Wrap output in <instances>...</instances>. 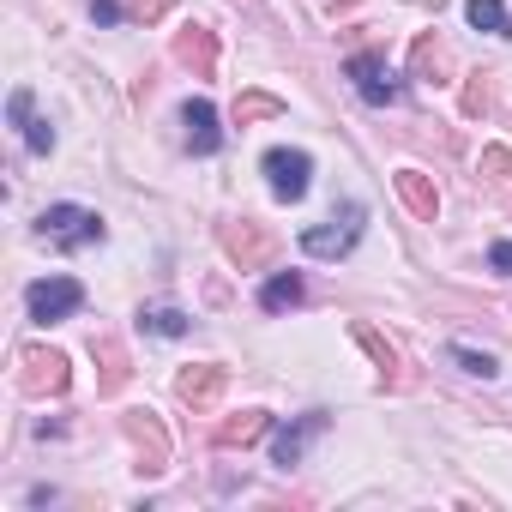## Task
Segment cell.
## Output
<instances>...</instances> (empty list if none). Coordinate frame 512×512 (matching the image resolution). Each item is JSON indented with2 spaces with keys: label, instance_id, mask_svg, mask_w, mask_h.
<instances>
[{
  "label": "cell",
  "instance_id": "1",
  "mask_svg": "<svg viewBox=\"0 0 512 512\" xmlns=\"http://www.w3.org/2000/svg\"><path fill=\"white\" fill-rule=\"evenodd\" d=\"M37 235H43L49 247H61V253H79V247H97V241L109 235V223H103L91 205L61 199V205H49V211L37 217Z\"/></svg>",
  "mask_w": 512,
  "mask_h": 512
},
{
  "label": "cell",
  "instance_id": "2",
  "mask_svg": "<svg viewBox=\"0 0 512 512\" xmlns=\"http://www.w3.org/2000/svg\"><path fill=\"white\" fill-rule=\"evenodd\" d=\"M362 229H368V211H362L356 199H344L326 223L302 229V253H314V260H344V253L362 241Z\"/></svg>",
  "mask_w": 512,
  "mask_h": 512
},
{
  "label": "cell",
  "instance_id": "3",
  "mask_svg": "<svg viewBox=\"0 0 512 512\" xmlns=\"http://www.w3.org/2000/svg\"><path fill=\"white\" fill-rule=\"evenodd\" d=\"M344 79L356 85V97H362L368 109H386V103H398V97H404V73H398L386 55H374V49L350 55V61H344Z\"/></svg>",
  "mask_w": 512,
  "mask_h": 512
},
{
  "label": "cell",
  "instance_id": "4",
  "mask_svg": "<svg viewBox=\"0 0 512 512\" xmlns=\"http://www.w3.org/2000/svg\"><path fill=\"white\" fill-rule=\"evenodd\" d=\"M260 169H266L272 199H284V205H296V199L308 193V181H314V157H308V151H296V145H272Z\"/></svg>",
  "mask_w": 512,
  "mask_h": 512
},
{
  "label": "cell",
  "instance_id": "5",
  "mask_svg": "<svg viewBox=\"0 0 512 512\" xmlns=\"http://www.w3.org/2000/svg\"><path fill=\"white\" fill-rule=\"evenodd\" d=\"M25 308H31V320H37V326L73 320V314L85 308V284H79V278H37V284L25 290Z\"/></svg>",
  "mask_w": 512,
  "mask_h": 512
},
{
  "label": "cell",
  "instance_id": "6",
  "mask_svg": "<svg viewBox=\"0 0 512 512\" xmlns=\"http://www.w3.org/2000/svg\"><path fill=\"white\" fill-rule=\"evenodd\" d=\"M19 386L31 392V398H43V392H67V356L61 350H43V344H31V350H19Z\"/></svg>",
  "mask_w": 512,
  "mask_h": 512
},
{
  "label": "cell",
  "instance_id": "7",
  "mask_svg": "<svg viewBox=\"0 0 512 512\" xmlns=\"http://www.w3.org/2000/svg\"><path fill=\"white\" fill-rule=\"evenodd\" d=\"M320 434H326V410H308V416L284 422V428H278V440H272V464H278V470H296Z\"/></svg>",
  "mask_w": 512,
  "mask_h": 512
},
{
  "label": "cell",
  "instance_id": "8",
  "mask_svg": "<svg viewBox=\"0 0 512 512\" xmlns=\"http://www.w3.org/2000/svg\"><path fill=\"white\" fill-rule=\"evenodd\" d=\"M181 133H187V151H199V157L223 151V121H217V109L205 97H187L181 103Z\"/></svg>",
  "mask_w": 512,
  "mask_h": 512
},
{
  "label": "cell",
  "instance_id": "9",
  "mask_svg": "<svg viewBox=\"0 0 512 512\" xmlns=\"http://www.w3.org/2000/svg\"><path fill=\"white\" fill-rule=\"evenodd\" d=\"M217 241H223V253L229 260H241V266H260V260H272V235L266 229H253V223H223L217 229Z\"/></svg>",
  "mask_w": 512,
  "mask_h": 512
},
{
  "label": "cell",
  "instance_id": "10",
  "mask_svg": "<svg viewBox=\"0 0 512 512\" xmlns=\"http://www.w3.org/2000/svg\"><path fill=\"white\" fill-rule=\"evenodd\" d=\"M175 61H181V67H193L199 79H211V73H217V37H211L205 25L175 31Z\"/></svg>",
  "mask_w": 512,
  "mask_h": 512
},
{
  "label": "cell",
  "instance_id": "11",
  "mask_svg": "<svg viewBox=\"0 0 512 512\" xmlns=\"http://www.w3.org/2000/svg\"><path fill=\"white\" fill-rule=\"evenodd\" d=\"M392 181H398V199L410 205V217H422V223L440 217V193H434V181H428L422 169H398Z\"/></svg>",
  "mask_w": 512,
  "mask_h": 512
},
{
  "label": "cell",
  "instance_id": "12",
  "mask_svg": "<svg viewBox=\"0 0 512 512\" xmlns=\"http://www.w3.org/2000/svg\"><path fill=\"white\" fill-rule=\"evenodd\" d=\"M266 428H272V410H241V416L217 422V434H211V440H217L223 452H235V446H253V440H260Z\"/></svg>",
  "mask_w": 512,
  "mask_h": 512
},
{
  "label": "cell",
  "instance_id": "13",
  "mask_svg": "<svg viewBox=\"0 0 512 512\" xmlns=\"http://www.w3.org/2000/svg\"><path fill=\"white\" fill-rule=\"evenodd\" d=\"M302 296H308L302 272H272L266 290H260V308H266V314H290V308H302Z\"/></svg>",
  "mask_w": 512,
  "mask_h": 512
},
{
  "label": "cell",
  "instance_id": "14",
  "mask_svg": "<svg viewBox=\"0 0 512 512\" xmlns=\"http://www.w3.org/2000/svg\"><path fill=\"white\" fill-rule=\"evenodd\" d=\"M175 392H181V404H193V410H205L217 392H223V368H211V362H199V368H187L181 380H175Z\"/></svg>",
  "mask_w": 512,
  "mask_h": 512
},
{
  "label": "cell",
  "instance_id": "15",
  "mask_svg": "<svg viewBox=\"0 0 512 512\" xmlns=\"http://www.w3.org/2000/svg\"><path fill=\"white\" fill-rule=\"evenodd\" d=\"M464 19L488 37H512V13L500 7V0H464Z\"/></svg>",
  "mask_w": 512,
  "mask_h": 512
},
{
  "label": "cell",
  "instance_id": "16",
  "mask_svg": "<svg viewBox=\"0 0 512 512\" xmlns=\"http://www.w3.org/2000/svg\"><path fill=\"white\" fill-rule=\"evenodd\" d=\"M356 344H362V350L374 356V368H380V380L392 386V380H398V350H392V344H386V338H380L374 326H356Z\"/></svg>",
  "mask_w": 512,
  "mask_h": 512
},
{
  "label": "cell",
  "instance_id": "17",
  "mask_svg": "<svg viewBox=\"0 0 512 512\" xmlns=\"http://www.w3.org/2000/svg\"><path fill=\"white\" fill-rule=\"evenodd\" d=\"M139 326H145L151 338H181V332H187V314H181V308H169V302H157V308H145V314H139Z\"/></svg>",
  "mask_w": 512,
  "mask_h": 512
},
{
  "label": "cell",
  "instance_id": "18",
  "mask_svg": "<svg viewBox=\"0 0 512 512\" xmlns=\"http://www.w3.org/2000/svg\"><path fill=\"white\" fill-rule=\"evenodd\" d=\"M446 356H452V362H458V368H464L470 380H494V374H500V362H494L488 350H470V344H452Z\"/></svg>",
  "mask_w": 512,
  "mask_h": 512
},
{
  "label": "cell",
  "instance_id": "19",
  "mask_svg": "<svg viewBox=\"0 0 512 512\" xmlns=\"http://www.w3.org/2000/svg\"><path fill=\"white\" fill-rule=\"evenodd\" d=\"M272 115H284V103L266 97V91H247V97L235 103V121H241V127H247V121H272Z\"/></svg>",
  "mask_w": 512,
  "mask_h": 512
},
{
  "label": "cell",
  "instance_id": "20",
  "mask_svg": "<svg viewBox=\"0 0 512 512\" xmlns=\"http://www.w3.org/2000/svg\"><path fill=\"white\" fill-rule=\"evenodd\" d=\"M91 350H97V356L109 362V374H103V392H115V386L127 380V356H121V344H115V338H97Z\"/></svg>",
  "mask_w": 512,
  "mask_h": 512
},
{
  "label": "cell",
  "instance_id": "21",
  "mask_svg": "<svg viewBox=\"0 0 512 512\" xmlns=\"http://www.w3.org/2000/svg\"><path fill=\"white\" fill-rule=\"evenodd\" d=\"M7 121H13V127H19V133H25V127H31V121H37V115H31V85H19V91H13V97H7Z\"/></svg>",
  "mask_w": 512,
  "mask_h": 512
},
{
  "label": "cell",
  "instance_id": "22",
  "mask_svg": "<svg viewBox=\"0 0 512 512\" xmlns=\"http://www.w3.org/2000/svg\"><path fill=\"white\" fill-rule=\"evenodd\" d=\"M410 61H416V79H428V73L440 67V43H434V37H416V55H410Z\"/></svg>",
  "mask_w": 512,
  "mask_h": 512
},
{
  "label": "cell",
  "instance_id": "23",
  "mask_svg": "<svg viewBox=\"0 0 512 512\" xmlns=\"http://www.w3.org/2000/svg\"><path fill=\"white\" fill-rule=\"evenodd\" d=\"M25 145H31L37 157H49V151H55V127H49V121H31V127H25Z\"/></svg>",
  "mask_w": 512,
  "mask_h": 512
},
{
  "label": "cell",
  "instance_id": "24",
  "mask_svg": "<svg viewBox=\"0 0 512 512\" xmlns=\"http://www.w3.org/2000/svg\"><path fill=\"white\" fill-rule=\"evenodd\" d=\"M482 169H488L494 181H506V175H512V151H506V145H488V151H482Z\"/></svg>",
  "mask_w": 512,
  "mask_h": 512
},
{
  "label": "cell",
  "instance_id": "25",
  "mask_svg": "<svg viewBox=\"0 0 512 512\" xmlns=\"http://www.w3.org/2000/svg\"><path fill=\"white\" fill-rule=\"evenodd\" d=\"M91 19H97V25H121L127 7H121V0H91Z\"/></svg>",
  "mask_w": 512,
  "mask_h": 512
},
{
  "label": "cell",
  "instance_id": "26",
  "mask_svg": "<svg viewBox=\"0 0 512 512\" xmlns=\"http://www.w3.org/2000/svg\"><path fill=\"white\" fill-rule=\"evenodd\" d=\"M488 266H494L500 278H512V241H488Z\"/></svg>",
  "mask_w": 512,
  "mask_h": 512
},
{
  "label": "cell",
  "instance_id": "27",
  "mask_svg": "<svg viewBox=\"0 0 512 512\" xmlns=\"http://www.w3.org/2000/svg\"><path fill=\"white\" fill-rule=\"evenodd\" d=\"M127 7H133L139 19H163V13H169V0H127Z\"/></svg>",
  "mask_w": 512,
  "mask_h": 512
}]
</instances>
